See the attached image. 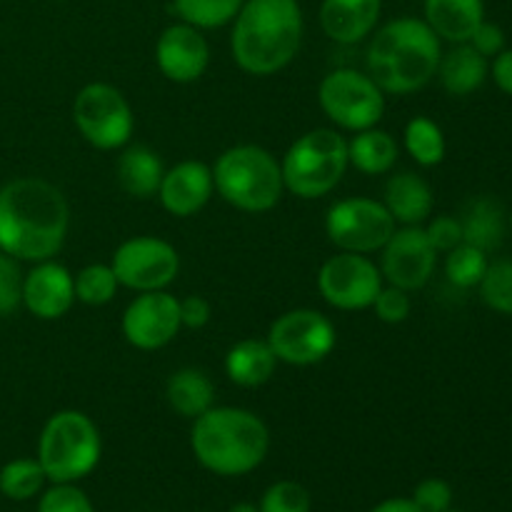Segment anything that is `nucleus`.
<instances>
[{
	"label": "nucleus",
	"instance_id": "aec40b11",
	"mask_svg": "<svg viewBox=\"0 0 512 512\" xmlns=\"http://www.w3.org/2000/svg\"><path fill=\"white\" fill-rule=\"evenodd\" d=\"M383 205L393 215L395 225H423L433 215V188L418 173L390 175L383 190Z\"/></svg>",
	"mask_w": 512,
	"mask_h": 512
},
{
	"label": "nucleus",
	"instance_id": "f257e3e1",
	"mask_svg": "<svg viewBox=\"0 0 512 512\" xmlns=\"http://www.w3.org/2000/svg\"><path fill=\"white\" fill-rule=\"evenodd\" d=\"M70 208L60 188L43 178H15L0 188V253L40 263L63 250Z\"/></svg>",
	"mask_w": 512,
	"mask_h": 512
},
{
	"label": "nucleus",
	"instance_id": "6ab92c4d",
	"mask_svg": "<svg viewBox=\"0 0 512 512\" xmlns=\"http://www.w3.org/2000/svg\"><path fill=\"white\" fill-rule=\"evenodd\" d=\"M383 0H323L320 28L333 43H363L378 28Z\"/></svg>",
	"mask_w": 512,
	"mask_h": 512
},
{
	"label": "nucleus",
	"instance_id": "9b49d317",
	"mask_svg": "<svg viewBox=\"0 0 512 512\" xmlns=\"http://www.w3.org/2000/svg\"><path fill=\"white\" fill-rule=\"evenodd\" d=\"M268 345L278 363L308 368L323 363L338 343V333L328 315L313 308H295L278 315L268 330Z\"/></svg>",
	"mask_w": 512,
	"mask_h": 512
},
{
	"label": "nucleus",
	"instance_id": "4468645a",
	"mask_svg": "<svg viewBox=\"0 0 512 512\" xmlns=\"http://www.w3.org/2000/svg\"><path fill=\"white\" fill-rule=\"evenodd\" d=\"M438 265V250L430 245L423 225H400L380 250V273L388 285L408 293L425 288Z\"/></svg>",
	"mask_w": 512,
	"mask_h": 512
},
{
	"label": "nucleus",
	"instance_id": "a878e982",
	"mask_svg": "<svg viewBox=\"0 0 512 512\" xmlns=\"http://www.w3.org/2000/svg\"><path fill=\"white\" fill-rule=\"evenodd\" d=\"M400 158V148L388 130L378 125L353 133L348 140V163L363 175H388Z\"/></svg>",
	"mask_w": 512,
	"mask_h": 512
},
{
	"label": "nucleus",
	"instance_id": "423d86ee",
	"mask_svg": "<svg viewBox=\"0 0 512 512\" xmlns=\"http://www.w3.org/2000/svg\"><path fill=\"white\" fill-rule=\"evenodd\" d=\"M103 440L93 418L80 410H58L45 420L38 438V463L48 483H78L100 463Z\"/></svg>",
	"mask_w": 512,
	"mask_h": 512
},
{
	"label": "nucleus",
	"instance_id": "4be33fe9",
	"mask_svg": "<svg viewBox=\"0 0 512 512\" xmlns=\"http://www.w3.org/2000/svg\"><path fill=\"white\" fill-rule=\"evenodd\" d=\"M490 75V63L485 55L470 43H455L448 53H443L438 65V78L445 93L453 98H465L473 95L475 90L483 88V83Z\"/></svg>",
	"mask_w": 512,
	"mask_h": 512
},
{
	"label": "nucleus",
	"instance_id": "e433bc0d",
	"mask_svg": "<svg viewBox=\"0 0 512 512\" xmlns=\"http://www.w3.org/2000/svg\"><path fill=\"white\" fill-rule=\"evenodd\" d=\"M23 303V270L18 260L0 253V318L13 315Z\"/></svg>",
	"mask_w": 512,
	"mask_h": 512
},
{
	"label": "nucleus",
	"instance_id": "393cba45",
	"mask_svg": "<svg viewBox=\"0 0 512 512\" xmlns=\"http://www.w3.org/2000/svg\"><path fill=\"white\" fill-rule=\"evenodd\" d=\"M165 400L180 418L195 420L215 405V383L205 370L180 368L165 383Z\"/></svg>",
	"mask_w": 512,
	"mask_h": 512
},
{
	"label": "nucleus",
	"instance_id": "b1692460",
	"mask_svg": "<svg viewBox=\"0 0 512 512\" xmlns=\"http://www.w3.org/2000/svg\"><path fill=\"white\" fill-rule=\"evenodd\" d=\"M118 183L128 195L138 200H148L158 195L163 180V160L148 145H125L118 158Z\"/></svg>",
	"mask_w": 512,
	"mask_h": 512
},
{
	"label": "nucleus",
	"instance_id": "49530a36",
	"mask_svg": "<svg viewBox=\"0 0 512 512\" xmlns=\"http://www.w3.org/2000/svg\"><path fill=\"white\" fill-rule=\"evenodd\" d=\"M53 3H65V0H53Z\"/></svg>",
	"mask_w": 512,
	"mask_h": 512
},
{
	"label": "nucleus",
	"instance_id": "f704fd0d",
	"mask_svg": "<svg viewBox=\"0 0 512 512\" xmlns=\"http://www.w3.org/2000/svg\"><path fill=\"white\" fill-rule=\"evenodd\" d=\"M38 512H95V505L75 483H50L40 493Z\"/></svg>",
	"mask_w": 512,
	"mask_h": 512
},
{
	"label": "nucleus",
	"instance_id": "a18cd8bd",
	"mask_svg": "<svg viewBox=\"0 0 512 512\" xmlns=\"http://www.w3.org/2000/svg\"><path fill=\"white\" fill-rule=\"evenodd\" d=\"M510 228H512V210H510Z\"/></svg>",
	"mask_w": 512,
	"mask_h": 512
},
{
	"label": "nucleus",
	"instance_id": "37998d69",
	"mask_svg": "<svg viewBox=\"0 0 512 512\" xmlns=\"http://www.w3.org/2000/svg\"><path fill=\"white\" fill-rule=\"evenodd\" d=\"M370 512H423L413 503V498H388L375 505Z\"/></svg>",
	"mask_w": 512,
	"mask_h": 512
},
{
	"label": "nucleus",
	"instance_id": "58836bf2",
	"mask_svg": "<svg viewBox=\"0 0 512 512\" xmlns=\"http://www.w3.org/2000/svg\"><path fill=\"white\" fill-rule=\"evenodd\" d=\"M425 235H428L430 245H433L438 253H450L453 248H458L463 243V225L460 218L453 215H435V218L425 220Z\"/></svg>",
	"mask_w": 512,
	"mask_h": 512
},
{
	"label": "nucleus",
	"instance_id": "5701e85b",
	"mask_svg": "<svg viewBox=\"0 0 512 512\" xmlns=\"http://www.w3.org/2000/svg\"><path fill=\"white\" fill-rule=\"evenodd\" d=\"M275 368H278V358L268 340H238L225 355V375L230 378V383L240 385V388H260L273 378Z\"/></svg>",
	"mask_w": 512,
	"mask_h": 512
},
{
	"label": "nucleus",
	"instance_id": "c03bdc74",
	"mask_svg": "<svg viewBox=\"0 0 512 512\" xmlns=\"http://www.w3.org/2000/svg\"><path fill=\"white\" fill-rule=\"evenodd\" d=\"M228 512H260V508L253 503H235Z\"/></svg>",
	"mask_w": 512,
	"mask_h": 512
},
{
	"label": "nucleus",
	"instance_id": "c756f323",
	"mask_svg": "<svg viewBox=\"0 0 512 512\" xmlns=\"http://www.w3.org/2000/svg\"><path fill=\"white\" fill-rule=\"evenodd\" d=\"M245 0H173V10L183 23L198 30H215L233 23Z\"/></svg>",
	"mask_w": 512,
	"mask_h": 512
},
{
	"label": "nucleus",
	"instance_id": "412c9836",
	"mask_svg": "<svg viewBox=\"0 0 512 512\" xmlns=\"http://www.w3.org/2000/svg\"><path fill=\"white\" fill-rule=\"evenodd\" d=\"M423 20L445 43H468L485 20L483 0H423Z\"/></svg>",
	"mask_w": 512,
	"mask_h": 512
},
{
	"label": "nucleus",
	"instance_id": "2f4dec72",
	"mask_svg": "<svg viewBox=\"0 0 512 512\" xmlns=\"http://www.w3.org/2000/svg\"><path fill=\"white\" fill-rule=\"evenodd\" d=\"M445 275H448L450 283L455 288H478L480 280H483L485 270H488V253L473 248L468 243H460L458 248H453L450 253H445Z\"/></svg>",
	"mask_w": 512,
	"mask_h": 512
},
{
	"label": "nucleus",
	"instance_id": "0eeeda50",
	"mask_svg": "<svg viewBox=\"0 0 512 512\" xmlns=\"http://www.w3.org/2000/svg\"><path fill=\"white\" fill-rule=\"evenodd\" d=\"M348 168V138L335 128L308 130L293 140L280 160L285 190L300 200L333 193Z\"/></svg>",
	"mask_w": 512,
	"mask_h": 512
},
{
	"label": "nucleus",
	"instance_id": "1a4fd4ad",
	"mask_svg": "<svg viewBox=\"0 0 512 512\" xmlns=\"http://www.w3.org/2000/svg\"><path fill=\"white\" fill-rule=\"evenodd\" d=\"M73 123L93 148L120 150L133 138L135 115L115 85L88 83L73 100Z\"/></svg>",
	"mask_w": 512,
	"mask_h": 512
},
{
	"label": "nucleus",
	"instance_id": "bb28decb",
	"mask_svg": "<svg viewBox=\"0 0 512 512\" xmlns=\"http://www.w3.org/2000/svg\"><path fill=\"white\" fill-rule=\"evenodd\" d=\"M460 225H463V243L473 245V248L483 250L488 255L498 250L505 238V213L490 198L473 200L465 208Z\"/></svg>",
	"mask_w": 512,
	"mask_h": 512
},
{
	"label": "nucleus",
	"instance_id": "9d476101",
	"mask_svg": "<svg viewBox=\"0 0 512 512\" xmlns=\"http://www.w3.org/2000/svg\"><path fill=\"white\" fill-rule=\"evenodd\" d=\"M395 233V220L375 198H343L325 215V235L343 253H380Z\"/></svg>",
	"mask_w": 512,
	"mask_h": 512
},
{
	"label": "nucleus",
	"instance_id": "f8f14e48",
	"mask_svg": "<svg viewBox=\"0 0 512 512\" xmlns=\"http://www.w3.org/2000/svg\"><path fill=\"white\" fill-rule=\"evenodd\" d=\"M120 288L135 293L165 290L180 273V255L168 240L155 235H135L123 240L110 258Z\"/></svg>",
	"mask_w": 512,
	"mask_h": 512
},
{
	"label": "nucleus",
	"instance_id": "7c9ffc66",
	"mask_svg": "<svg viewBox=\"0 0 512 512\" xmlns=\"http://www.w3.org/2000/svg\"><path fill=\"white\" fill-rule=\"evenodd\" d=\"M73 280H75V300H80L83 305H90V308L108 305L120 288L110 263L85 265V268H80L78 273L73 275Z\"/></svg>",
	"mask_w": 512,
	"mask_h": 512
},
{
	"label": "nucleus",
	"instance_id": "72a5a7b5",
	"mask_svg": "<svg viewBox=\"0 0 512 512\" xmlns=\"http://www.w3.org/2000/svg\"><path fill=\"white\" fill-rule=\"evenodd\" d=\"M260 512H310L313 498L305 485L295 480H278L263 493L258 503Z\"/></svg>",
	"mask_w": 512,
	"mask_h": 512
},
{
	"label": "nucleus",
	"instance_id": "f3484780",
	"mask_svg": "<svg viewBox=\"0 0 512 512\" xmlns=\"http://www.w3.org/2000/svg\"><path fill=\"white\" fill-rule=\"evenodd\" d=\"M75 303V280L58 260H40L23 273V303L38 320H60Z\"/></svg>",
	"mask_w": 512,
	"mask_h": 512
},
{
	"label": "nucleus",
	"instance_id": "de8ad7c7",
	"mask_svg": "<svg viewBox=\"0 0 512 512\" xmlns=\"http://www.w3.org/2000/svg\"><path fill=\"white\" fill-rule=\"evenodd\" d=\"M445 512H458V510H453V508H450V510H445Z\"/></svg>",
	"mask_w": 512,
	"mask_h": 512
},
{
	"label": "nucleus",
	"instance_id": "2eb2a0df",
	"mask_svg": "<svg viewBox=\"0 0 512 512\" xmlns=\"http://www.w3.org/2000/svg\"><path fill=\"white\" fill-rule=\"evenodd\" d=\"M123 338L138 350H160L178 338L180 300L168 290H150L138 293L125 308L120 320Z\"/></svg>",
	"mask_w": 512,
	"mask_h": 512
},
{
	"label": "nucleus",
	"instance_id": "ddd939ff",
	"mask_svg": "<svg viewBox=\"0 0 512 512\" xmlns=\"http://www.w3.org/2000/svg\"><path fill=\"white\" fill-rule=\"evenodd\" d=\"M383 285V273L368 255L340 250L320 265L318 290L335 310H368Z\"/></svg>",
	"mask_w": 512,
	"mask_h": 512
},
{
	"label": "nucleus",
	"instance_id": "4c0bfd02",
	"mask_svg": "<svg viewBox=\"0 0 512 512\" xmlns=\"http://www.w3.org/2000/svg\"><path fill=\"white\" fill-rule=\"evenodd\" d=\"M413 503L423 512H445L453 508V488L443 478H425L415 485Z\"/></svg>",
	"mask_w": 512,
	"mask_h": 512
},
{
	"label": "nucleus",
	"instance_id": "a211bd4d",
	"mask_svg": "<svg viewBox=\"0 0 512 512\" xmlns=\"http://www.w3.org/2000/svg\"><path fill=\"white\" fill-rule=\"evenodd\" d=\"M215 193L213 170L200 160H180L168 168L160 180V205L175 218H193Z\"/></svg>",
	"mask_w": 512,
	"mask_h": 512
},
{
	"label": "nucleus",
	"instance_id": "473e14b6",
	"mask_svg": "<svg viewBox=\"0 0 512 512\" xmlns=\"http://www.w3.org/2000/svg\"><path fill=\"white\" fill-rule=\"evenodd\" d=\"M478 288L480 298L490 310L512 318V260L488 263V270H485Z\"/></svg>",
	"mask_w": 512,
	"mask_h": 512
},
{
	"label": "nucleus",
	"instance_id": "6e6552de",
	"mask_svg": "<svg viewBox=\"0 0 512 512\" xmlns=\"http://www.w3.org/2000/svg\"><path fill=\"white\" fill-rule=\"evenodd\" d=\"M320 110L330 123L348 133L375 128L385 115V93L368 73L355 68H335L320 80Z\"/></svg>",
	"mask_w": 512,
	"mask_h": 512
},
{
	"label": "nucleus",
	"instance_id": "79ce46f5",
	"mask_svg": "<svg viewBox=\"0 0 512 512\" xmlns=\"http://www.w3.org/2000/svg\"><path fill=\"white\" fill-rule=\"evenodd\" d=\"M490 78L505 95H512V48H505L490 63Z\"/></svg>",
	"mask_w": 512,
	"mask_h": 512
},
{
	"label": "nucleus",
	"instance_id": "a19ab883",
	"mask_svg": "<svg viewBox=\"0 0 512 512\" xmlns=\"http://www.w3.org/2000/svg\"><path fill=\"white\" fill-rule=\"evenodd\" d=\"M210 315H213V308H210V303L203 295H188V298L180 300V325L183 328H205L210 323Z\"/></svg>",
	"mask_w": 512,
	"mask_h": 512
},
{
	"label": "nucleus",
	"instance_id": "c85d7f7f",
	"mask_svg": "<svg viewBox=\"0 0 512 512\" xmlns=\"http://www.w3.org/2000/svg\"><path fill=\"white\" fill-rule=\"evenodd\" d=\"M48 485L38 458H15L0 468V493L15 503H25L40 495Z\"/></svg>",
	"mask_w": 512,
	"mask_h": 512
},
{
	"label": "nucleus",
	"instance_id": "20e7f679",
	"mask_svg": "<svg viewBox=\"0 0 512 512\" xmlns=\"http://www.w3.org/2000/svg\"><path fill=\"white\" fill-rule=\"evenodd\" d=\"M190 450L208 473L240 478L263 465L270 450V430L253 410L213 405L193 420Z\"/></svg>",
	"mask_w": 512,
	"mask_h": 512
},
{
	"label": "nucleus",
	"instance_id": "39448f33",
	"mask_svg": "<svg viewBox=\"0 0 512 512\" xmlns=\"http://www.w3.org/2000/svg\"><path fill=\"white\" fill-rule=\"evenodd\" d=\"M210 170L215 193L243 213H268L285 193L280 160L260 145H233Z\"/></svg>",
	"mask_w": 512,
	"mask_h": 512
},
{
	"label": "nucleus",
	"instance_id": "cd10ccee",
	"mask_svg": "<svg viewBox=\"0 0 512 512\" xmlns=\"http://www.w3.org/2000/svg\"><path fill=\"white\" fill-rule=\"evenodd\" d=\"M403 145L408 150L410 158L423 168H433L445 160V135L435 120L425 118V115H415L408 120L403 133Z\"/></svg>",
	"mask_w": 512,
	"mask_h": 512
},
{
	"label": "nucleus",
	"instance_id": "f03ea898",
	"mask_svg": "<svg viewBox=\"0 0 512 512\" xmlns=\"http://www.w3.org/2000/svg\"><path fill=\"white\" fill-rule=\"evenodd\" d=\"M443 40L423 18L403 15L373 30L365 65L385 95H410L438 75Z\"/></svg>",
	"mask_w": 512,
	"mask_h": 512
},
{
	"label": "nucleus",
	"instance_id": "7ed1b4c3",
	"mask_svg": "<svg viewBox=\"0 0 512 512\" xmlns=\"http://www.w3.org/2000/svg\"><path fill=\"white\" fill-rule=\"evenodd\" d=\"M305 18L298 0H245L233 18L230 53L248 75H275L293 63Z\"/></svg>",
	"mask_w": 512,
	"mask_h": 512
},
{
	"label": "nucleus",
	"instance_id": "c9c22d12",
	"mask_svg": "<svg viewBox=\"0 0 512 512\" xmlns=\"http://www.w3.org/2000/svg\"><path fill=\"white\" fill-rule=\"evenodd\" d=\"M370 308L375 310V318L380 323L388 325H400L410 318V310H413V300L410 293L403 288H395V285H383V290L378 293V298L373 300Z\"/></svg>",
	"mask_w": 512,
	"mask_h": 512
},
{
	"label": "nucleus",
	"instance_id": "dca6fc26",
	"mask_svg": "<svg viewBox=\"0 0 512 512\" xmlns=\"http://www.w3.org/2000/svg\"><path fill=\"white\" fill-rule=\"evenodd\" d=\"M155 65L170 83L188 85L203 78L210 65V45L203 30L183 20L168 25L155 43Z\"/></svg>",
	"mask_w": 512,
	"mask_h": 512
},
{
	"label": "nucleus",
	"instance_id": "ea45409f",
	"mask_svg": "<svg viewBox=\"0 0 512 512\" xmlns=\"http://www.w3.org/2000/svg\"><path fill=\"white\" fill-rule=\"evenodd\" d=\"M470 45H473L475 50H478L480 55H485V58H495L498 53H503L505 50V30L500 28L498 23H490V20H483V23L475 28V33L470 35L468 40Z\"/></svg>",
	"mask_w": 512,
	"mask_h": 512
}]
</instances>
